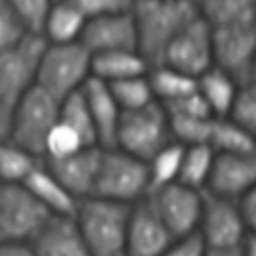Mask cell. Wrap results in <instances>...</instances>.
<instances>
[{
	"label": "cell",
	"mask_w": 256,
	"mask_h": 256,
	"mask_svg": "<svg viewBox=\"0 0 256 256\" xmlns=\"http://www.w3.org/2000/svg\"><path fill=\"white\" fill-rule=\"evenodd\" d=\"M198 14L194 0H134L136 50L144 56L148 66L162 62L168 42Z\"/></svg>",
	"instance_id": "cell-1"
},
{
	"label": "cell",
	"mask_w": 256,
	"mask_h": 256,
	"mask_svg": "<svg viewBox=\"0 0 256 256\" xmlns=\"http://www.w3.org/2000/svg\"><path fill=\"white\" fill-rule=\"evenodd\" d=\"M130 204L86 196L78 200L74 220L90 256H116L124 252Z\"/></svg>",
	"instance_id": "cell-2"
},
{
	"label": "cell",
	"mask_w": 256,
	"mask_h": 256,
	"mask_svg": "<svg viewBox=\"0 0 256 256\" xmlns=\"http://www.w3.org/2000/svg\"><path fill=\"white\" fill-rule=\"evenodd\" d=\"M90 60L92 54L80 40L46 42L36 70V86L52 94L56 100H62L80 90L90 78Z\"/></svg>",
	"instance_id": "cell-3"
},
{
	"label": "cell",
	"mask_w": 256,
	"mask_h": 256,
	"mask_svg": "<svg viewBox=\"0 0 256 256\" xmlns=\"http://www.w3.org/2000/svg\"><path fill=\"white\" fill-rule=\"evenodd\" d=\"M170 140L172 136L168 128V116L158 100L120 112L114 148H120L126 154L148 162Z\"/></svg>",
	"instance_id": "cell-4"
},
{
	"label": "cell",
	"mask_w": 256,
	"mask_h": 256,
	"mask_svg": "<svg viewBox=\"0 0 256 256\" xmlns=\"http://www.w3.org/2000/svg\"><path fill=\"white\" fill-rule=\"evenodd\" d=\"M148 194L146 162L120 148H102L90 196L132 204Z\"/></svg>",
	"instance_id": "cell-5"
},
{
	"label": "cell",
	"mask_w": 256,
	"mask_h": 256,
	"mask_svg": "<svg viewBox=\"0 0 256 256\" xmlns=\"http://www.w3.org/2000/svg\"><path fill=\"white\" fill-rule=\"evenodd\" d=\"M58 110L60 100L34 84L12 106L8 140L42 158L44 140L50 128L58 122Z\"/></svg>",
	"instance_id": "cell-6"
},
{
	"label": "cell",
	"mask_w": 256,
	"mask_h": 256,
	"mask_svg": "<svg viewBox=\"0 0 256 256\" xmlns=\"http://www.w3.org/2000/svg\"><path fill=\"white\" fill-rule=\"evenodd\" d=\"M50 210L24 186L0 182V234L4 242H30Z\"/></svg>",
	"instance_id": "cell-7"
},
{
	"label": "cell",
	"mask_w": 256,
	"mask_h": 256,
	"mask_svg": "<svg viewBox=\"0 0 256 256\" xmlns=\"http://www.w3.org/2000/svg\"><path fill=\"white\" fill-rule=\"evenodd\" d=\"M44 46V36L30 32L14 46L0 50V100L10 108L36 84V70Z\"/></svg>",
	"instance_id": "cell-8"
},
{
	"label": "cell",
	"mask_w": 256,
	"mask_h": 256,
	"mask_svg": "<svg viewBox=\"0 0 256 256\" xmlns=\"http://www.w3.org/2000/svg\"><path fill=\"white\" fill-rule=\"evenodd\" d=\"M256 24L212 28V64L238 84L254 82Z\"/></svg>",
	"instance_id": "cell-9"
},
{
	"label": "cell",
	"mask_w": 256,
	"mask_h": 256,
	"mask_svg": "<svg viewBox=\"0 0 256 256\" xmlns=\"http://www.w3.org/2000/svg\"><path fill=\"white\" fill-rule=\"evenodd\" d=\"M184 74L198 78L212 66V28L198 14L166 46L162 62Z\"/></svg>",
	"instance_id": "cell-10"
},
{
	"label": "cell",
	"mask_w": 256,
	"mask_h": 256,
	"mask_svg": "<svg viewBox=\"0 0 256 256\" xmlns=\"http://www.w3.org/2000/svg\"><path fill=\"white\" fill-rule=\"evenodd\" d=\"M148 198L172 238H182L198 230L202 212V190L172 182L150 192Z\"/></svg>",
	"instance_id": "cell-11"
},
{
	"label": "cell",
	"mask_w": 256,
	"mask_h": 256,
	"mask_svg": "<svg viewBox=\"0 0 256 256\" xmlns=\"http://www.w3.org/2000/svg\"><path fill=\"white\" fill-rule=\"evenodd\" d=\"M204 246H234L250 232L236 208V200L202 190V212L196 230Z\"/></svg>",
	"instance_id": "cell-12"
},
{
	"label": "cell",
	"mask_w": 256,
	"mask_h": 256,
	"mask_svg": "<svg viewBox=\"0 0 256 256\" xmlns=\"http://www.w3.org/2000/svg\"><path fill=\"white\" fill-rule=\"evenodd\" d=\"M172 240L148 194L130 204L124 240L126 256H158Z\"/></svg>",
	"instance_id": "cell-13"
},
{
	"label": "cell",
	"mask_w": 256,
	"mask_h": 256,
	"mask_svg": "<svg viewBox=\"0 0 256 256\" xmlns=\"http://www.w3.org/2000/svg\"><path fill=\"white\" fill-rule=\"evenodd\" d=\"M78 40L90 54L108 50H136V26L132 10L86 18Z\"/></svg>",
	"instance_id": "cell-14"
},
{
	"label": "cell",
	"mask_w": 256,
	"mask_h": 256,
	"mask_svg": "<svg viewBox=\"0 0 256 256\" xmlns=\"http://www.w3.org/2000/svg\"><path fill=\"white\" fill-rule=\"evenodd\" d=\"M256 184V156L254 154H228L214 152L210 174L204 190L236 200Z\"/></svg>",
	"instance_id": "cell-15"
},
{
	"label": "cell",
	"mask_w": 256,
	"mask_h": 256,
	"mask_svg": "<svg viewBox=\"0 0 256 256\" xmlns=\"http://www.w3.org/2000/svg\"><path fill=\"white\" fill-rule=\"evenodd\" d=\"M102 146H86L62 158H42L46 168L78 200L92 194Z\"/></svg>",
	"instance_id": "cell-16"
},
{
	"label": "cell",
	"mask_w": 256,
	"mask_h": 256,
	"mask_svg": "<svg viewBox=\"0 0 256 256\" xmlns=\"http://www.w3.org/2000/svg\"><path fill=\"white\" fill-rule=\"evenodd\" d=\"M28 244L34 256H90L74 216L52 214Z\"/></svg>",
	"instance_id": "cell-17"
},
{
	"label": "cell",
	"mask_w": 256,
	"mask_h": 256,
	"mask_svg": "<svg viewBox=\"0 0 256 256\" xmlns=\"http://www.w3.org/2000/svg\"><path fill=\"white\" fill-rule=\"evenodd\" d=\"M82 94L88 104L94 128H96V138L98 146L102 148H114V136H116V126L120 118V106L116 104L108 84L100 78L90 76L82 84Z\"/></svg>",
	"instance_id": "cell-18"
},
{
	"label": "cell",
	"mask_w": 256,
	"mask_h": 256,
	"mask_svg": "<svg viewBox=\"0 0 256 256\" xmlns=\"http://www.w3.org/2000/svg\"><path fill=\"white\" fill-rule=\"evenodd\" d=\"M22 184L50 210V214L74 216L76 206H78V198L72 196L60 184V180L46 168L44 160L26 176V180Z\"/></svg>",
	"instance_id": "cell-19"
},
{
	"label": "cell",
	"mask_w": 256,
	"mask_h": 256,
	"mask_svg": "<svg viewBox=\"0 0 256 256\" xmlns=\"http://www.w3.org/2000/svg\"><path fill=\"white\" fill-rule=\"evenodd\" d=\"M148 62L138 50H108L92 54L90 76L104 82H116L130 76H140L148 72Z\"/></svg>",
	"instance_id": "cell-20"
},
{
	"label": "cell",
	"mask_w": 256,
	"mask_h": 256,
	"mask_svg": "<svg viewBox=\"0 0 256 256\" xmlns=\"http://www.w3.org/2000/svg\"><path fill=\"white\" fill-rule=\"evenodd\" d=\"M86 16L72 0H56L42 26V36L46 42H74L80 38Z\"/></svg>",
	"instance_id": "cell-21"
},
{
	"label": "cell",
	"mask_w": 256,
	"mask_h": 256,
	"mask_svg": "<svg viewBox=\"0 0 256 256\" xmlns=\"http://www.w3.org/2000/svg\"><path fill=\"white\" fill-rule=\"evenodd\" d=\"M210 28L256 24V0H194Z\"/></svg>",
	"instance_id": "cell-22"
},
{
	"label": "cell",
	"mask_w": 256,
	"mask_h": 256,
	"mask_svg": "<svg viewBox=\"0 0 256 256\" xmlns=\"http://www.w3.org/2000/svg\"><path fill=\"white\" fill-rule=\"evenodd\" d=\"M196 88L200 92V96L204 98V102L208 104L212 116L222 118L226 116L230 102L236 94L238 82L226 74L224 70H220L218 66H210L208 70H204L198 78H196Z\"/></svg>",
	"instance_id": "cell-23"
},
{
	"label": "cell",
	"mask_w": 256,
	"mask_h": 256,
	"mask_svg": "<svg viewBox=\"0 0 256 256\" xmlns=\"http://www.w3.org/2000/svg\"><path fill=\"white\" fill-rule=\"evenodd\" d=\"M148 82L152 88L154 98L160 104L172 102L176 98H182L196 90V78L190 74H184L168 64H156L148 68Z\"/></svg>",
	"instance_id": "cell-24"
},
{
	"label": "cell",
	"mask_w": 256,
	"mask_h": 256,
	"mask_svg": "<svg viewBox=\"0 0 256 256\" xmlns=\"http://www.w3.org/2000/svg\"><path fill=\"white\" fill-rule=\"evenodd\" d=\"M208 146L214 152H228V154H254V132L244 130L242 126L234 124L226 116L212 120Z\"/></svg>",
	"instance_id": "cell-25"
},
{
	"label": "cell",
	"mask_w": 256,
	"mask_h": 256,
	"mask_svg": "<svg viewBox=\"0 0 256 256\" xmlns=\"http://www.w3.org/2000/svg\"><path fill=\"white\" fill-rule=\"evenodd\" d=\"M58 120L64 122L66 126H70L80 136V140L84 142V146H98L96 128H94V122H92L88 104L84 100L82 88L60 100Z\"/></svg>",
	"instance_id": "cell-26"
},
{
	"label": "cell",
	"mask_w": 256,
	"mask_h": 256,
	"mask_svg": "<svg viewBox=\"0 0 256 256\" xmlns=\"http://www.w3.org/2000/svg\"><path fill=\"white\" fill-rule=\"evenodd\" d=\"M182 152H184V144H180L176 140H170L166 146H162L146 162V168H148V194L178 180Z\"/></svg>",
	"instance_id": "cell-27"
},
{
	"label": "cell",
	"mask_w": 256,
	"mask_h": 256,
	"mask_svg": "<svg viewBox=\"0 0 256 256\" xmlns=\"http://www.w3.org/2000/svg\"><path fill=\"white\" fill-rule=\"evenodd\" d=\"M42 162L40 156L14 144L12 140L0 142V182L22 184L26 176Z\"/></svg>",
	"instance_id": "cell-28"
},
{
	"label": "cell",
	"mask_w": 256,
	"mask_h": 256,
	"mask_svg": "<svg viewBox=\"0 0 256 256\" xmlns=\"http://www.w3.org/2000/svg\"><path fill=\"white\" fill-rule=\"evenodd\" d=\"M214 160V150L208 144H190L184 146L182 160H180V170H178V180L180 184H186L196 190H204L210 166Z\"/></svg>",
	"instance_id": "cell-29"
},
{
	"label": "cell",
	"mask_w": 256,
	"mask_h": 256,
	"mask_svg": "<svg viewBox=\"0 0 256 256\" xmlns=\"http://www.w3.org/2000/svg\"><path fill=\"white\" fill-rule=\"evenodd\" d=\"M168 128L172 140L190 146V144H208L210 128L214 116H196L184 112H166Z\"/></svg>",
	"instance_id": "cell-30"
},
{
	"label": "cell",
	"mask_w": 256,
	"mask_h": 256,
	"mask_svg": "<svg viewBox=\"0 0 256 256\" xmlns=\"http://www.w3.org/2000/svg\"><path fill=\"white\" fill-rule=\"evenodd\" d=\"M146 74L122 78V80H116V82H106L114 100H116V104L120 106V110L140 108V106H146V104L156 100Z\"/></svg>",
	"instance_id": "cell-31"
},
{
	"label": "cell",
	"mask_w": 256,
	"mask_h": 256,
	"mask_svg": "<svg viewBox=\"0 0 256 256\" xmlns=\"http://www.w3.org/2000/svg\"><path fill=\"white\" fill-rule=\"evenodd\" d=\"M226 116L228 120H232L234 124L242 126L248 132L256 130V86L254 82L238 84Z\"/></svg>",
	"instance_id": "cell-32"
},
{
	"label": "cell",
	"mask_w": 256,
	"mask_h": 256,
	"mask_svg": "<svg viewBox=\"0 0 256 256\" xmlns=\"http://www.w3.org/2000/svg\"><path fill=\"white\" fill-rule=\"evenodd\" d=\"M80 148H86L84 142L80 140V136L70 126H66L64 122L58 120L50 128V132L44 140L42 158H62V156H68V154L80 150Z\"/></svg>",
	"instance_id": "cell-33"
},
{
	"label": "cell",
	"mask_w": 256,
	"mask_h": 256,
	"mask_svg": "<svg viewBox=\"0 0 256 256\" xmlns=\"http://www.w3.org/2000/svg\"><path fill=\"white\" fill-rule=\"evenodd\" d=\"M28 32L40 34L54 0H8Z\"/></svg>",
	"instance_id": "cell-34"
},
{
	"label": "cell",
	"mask_w": 256,
	"mask_h": 256,
	"mask_svg": "<svg viewBox=\"0 0 256 256\" xmlns=\"http://www.w3.org/2000/svg\"><path fill=\"white\" fill-rule=\"evenodd\" d=\"M26 34H30V32L22 24V20L18 18V14L10 6V2L0 0V50H6L10 46H14Z\"/></svg>",
	"instance_id": "cell-35"
},
{
	"label": "cell",
	"mask_w": 256,
	"mask_h": 256,
	"mask_svg": "<svg viewBox=\"0 0 256 256\" xmlns=\"http://www.w3.org/2000/svg\"><path fill=\"white\" fill-rule=\"evenodd\" d=\"M72 2L80 8V12L86 18L128 12L132 10V4H134V0H72Z\"/></svg>",
	"instance_id": "cell-36"
},
{
	"label": "cell",
	"mask_w": 256,
	"mask_h": 256,
	"mask_svg": "<svg viewBox=\"0 0 256 256\" xmlns=\"http://www.w3.org/2000/svg\"><path fill=\"white\" fill-rule=\"evenodd\" d=\"M204 242L198 232H192L182 238H174L158 256H202Z\"/></svg>",
	"instance_id": "cell-37"
},
{
	"label": "cell",
	"mask_w": 256,
	"mask_h": 256,
	"mask_svg": "<svg viewBox=\"0 0 256 256\" xmlns=\"http://www.w3.org/2000/svg\"><path fill=\"white\" fill-rule=\"evenodd\" d=\"M236 208H238V214H240L244 226L250 232H254V226H256L254 224L256 222V190L250 188L244 194H240L236 198Z\"/></svg>",
	"instance_id": "cell-38"
},
{
	"label": "cell",
	"mask_w": 256,
	"mask_h": 256,
	"mask_svg": "<svg viewBox=\"0 0 256 256\" xmlns=\"http://www.w3.org/2000/svg\"><path fill=\"white\" fill-rule=\"evenodd\" d=\"M0 256H34L28 242H0Z\"/></svg>",
	"instance_id": "cell-39"
},
{
	"label": "cell",
	"mask_w": 256,
	"mask_h": 256,
	"mask_svg": "<svg viewBox=\"0 0 256 256\" xmlns=\"http://www.w3.org/2000/svg\"><path fill=\"white\" fill-rule=\"evenodd\" d=\"M202 256H244L242 242L234 246H204Z\"/></svg>",
	"instance_id": "cell-40"
},
{
	"label": "cell",
	"mask_w": 256,
	"mask_h": 256,
	"mask_svg": "<svg viewBox=\"0 0 256 256\" xmlns=\"http://www.w3.org/2000/svg\"><path fill=\"white\" fill-rule=\"evenodd\" d=\"M10 118H12V108L0 100V142L8 140L10 136Z\"/></svg>",
	"instance_id": "cell-41"
},
{
	"label": "cell",
	"mask_w": 256,
	"mask_h": 256,
	"mask_svg": "<svg viewBox=\"0 0 256 256\" xmlns=\"http://www.w3.org/2000/svg\"><path fill=\"white\" fill-rule=\"evenodd\" d=\"M242 254L244 256H256V238L254 232H248L242 240Z\"/></svg>",
	"instance_id": "cell-42"
},
{
	"label": "cell",
	"mask_w": 256,
	"mask_h": 256,
	"mask_svg": "<svg viewBox=\"0 0 256 256\" xmlns=\"http://www.w3.org/2000/svg\"><path fill=\"white\" fill-rule=\"evenodd\" d=\"M116 256H126V254H124V252H122V254H116Z\"/></svg>",
	"instance_id": "cell-43"
},
{
	"label": "cell",
	"mask_w": 256,
	"mask_h": 256,
	"mask_svg": "<svg viewBox=\"0 0 256 256\" xmlns=\"http://www.w3.org/2000/svg\"><path fill=\"white\" fill-rule=\"evenodd\" d=\"M0 242H4V240H2V234H0Z\"/></svg>",
	"instance_id": "cell-44"
},
{
	"label": "cell",
	"mask_w": 256,
	"mask_h": 256,
	"mask_svg": "<svg viewBox=\"0 0 256 256\" xmlns=\"http://www.w3.org/2000/svg\"><path fill=\"white\" fill-rule=\"evenodd\" d=\"M54 2H56V0H54Z\"/></svg>",
	"instance_id": "cell-45"
}]
</instances>
